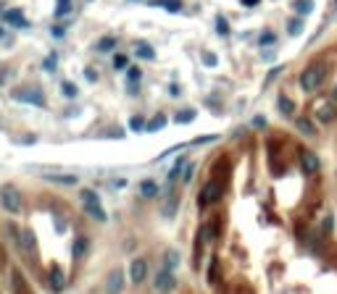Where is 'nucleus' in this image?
Returning a JSON list of instances; mask_svg holds the SVG:
<instances>
[{"mask_svg":"<svg viewBox=\"0 0 337 294\" xmlns=\"http://www.w3.org/2000/svg\"><path fill=\"white\" fill-rule=\"evenodd\" d=\"M177 286V278L172 273V268H163L158 276H156V289L158 291H168V289H174Z\"/></svg>","mask_w":337,"mask_h":294,"instance_id":"6e6552de","label":"nucleus"},{"mask_svg":"<svg viewBox=\"0 0 337 294\" xmlns=\"http://www.w3.org/2000/svg\"><path fill=\"white\" fill-rule=\"evenodd\" d=\"M287 32H290V35H293V37H295V35H300V32H303V24H300L298 19H293V21H290V24H287Z\"/></svg>","mask_w":337,"mask_h":294,"instance_id":"cd10ccee","label":"nucleus"},{"mask_svg":"<svg viewBox=\"0 0 337 294\" xmlns=\"http://www.w3.org/2000/svg\"><path fill=\"white\" fill-rule=\"evenodd\" d=\"M129 82H132V89L129 92H137V79H140V69H129Z\"/></svg>","mask_w":337,"mask_h":294,"instance_id":"c85d7f7f","label":"nucleus"},{"mask_svg":"<svg viewBox=\"0 0 337 294\" xmlns=\"http://www.w3.org/2000/svg\"><path fill=\"white\" fill-rule=\"evenodd\" d=\"M277 105H279V111H282V116H293V111H295V103L290 100V97H285V95H279V100H277Z\"/></svg>","mask_w":337,"mask_h":294,"instance_id":"f3484780","label":"nucleus"},{"mask_svg":"<svg viewBox=\"0 0 337 294\" xmlns=\"http://www.w3.org/2000/svg\"><path fill=\"white\" fill-rule=\"evenodd\" d=\"M293 8L300 13V16H308V13L314 11V0H295Z\"/></svg>","mask_w":337,"mask_h":294,"instance_id":"a211bd4d","label":"nucleus"},{"mask_svg":"<svg viewBox=\"0 0 337 294\" xmlns=\"http://www.w3.org/2000/svg\"><path fill=\"white\" fill-rule=\"evenodd\" d=\"M203 63L206 66H216L219 60H216V55H213V53H203Z\"/></svg>","mask_w":337,"mask_h":294,"instance_id":"473e14b6","label":"nucleus"},{"mask_svg":"<svg viewBox=\"0 0 337 294\" xmlns=\"http://www.w3.org/2000/svg\"><path fill=\"white\" fill-rule=\"evenodd\" d=\"M58 3H69V0H58Z\"/></svg>","mask_w":337,"mask_h":294,"instance_id":"c03bdc74","label":"nucleus"},{"mask_svg":"<svg viewBox=\"0 0 337 294\" xmlns=\"http://www.w3.org/2000/svg\"><path fill=\"white\" fill-rule=\"evenodd\" d=\"M258 0H242V6H256Z\"/></svg>","mask_w":337,"mask_h":294,"instance_id":"79ce46f5","label":"nucleus"},{"mask_svg":"<svg viewBox=\"0 0 337 294\" xmlns=\"http://www.w3.org/2000/svg\"><path fill=\"white\" fill-rule=\"evenodd\" d=\"M13 100H16V103L37 105V108H42V105H45V95H42L40 89H16V92H13Z\"/></svg>","mask_w":337,"mask_h":294,"instance_id":"39448f33","label":"nucleus"},{"mask_svg":"<svg viewBox=\"0 0 337 294\" xmlns=\"http://www.w3.org/2000/svg\"><path fill=\"white\" fill-rule=\"evenodd\" d=\"M129 129H132V132H145V121H143L140 116H134V118L129 121Z\"/></svg>","mask_w":337,"mask_h":294,"instance_id":"bb28decb","label":"nucleus"},{"mask_svg":"<svg viewBox=\"0 0 337 294\" xmlns=\"http://www.w3.org/2000/svg\"><path fill=\"white\" fill-rule=\"evenodd\" d=\"M274 40H277V37H274L271 32H266V35H261V45H271Z\"/></svg>","mask_w":337,"mask_h":294,"instance_id":"4c0bfd02","label":"nucleus"},{"mask_svg":"<svg viewBox=\"0 0 337 294\" xmlns=\"http://www.w3.org/2000/svg\"><path fill=\"white\" fill-rule=\"evenodd\" d=\"M3 21H6V24H13V26H19V29H26V26H29V21L24 19V13H21L19 8L6 11V13H3Z\"/></svg>","mask_w":337,"mask_h":294,"instance_id":"1a4fd4ad","label":"nucleus"},{"mask_svg":"<svg viewBox=\"0 0 337 294\" xmlns=\"http://www.w3.org/2000/svg\"><path fill=\"white\" fill-rule=\"evenodd\" d=\"M140 194H143V197H156V194H158V184L153 181V179H145V181L140 184Z\"/></svg>","mask_w":337,"mask_h":294,"instance_id":"2eb2a0df","label":"nucleus"},{"mask_svg":"<svg viewBox=\"0 0 337 294\" xmlns=\"http://www.w3.org/2000/svg\"><path fill=\"white\" fill-rule=\"evenodd\" d=\"M195 111H192V108H190V111H182L179 116H177V123H190V121H195Z\"/></svg>","mask_w":337,"mask_h":294,"instance_id":"b1692460","label":"nucleus"},{"mask_svg":"<svg viewBox=\"0 0 337 294\" xmlns=\"http://www.w3.org/2000/svg\"><path fill=\"white\" fill-rule=\"evenodd\" d=\"M85 252H87V239H85V237H79V239L74 242V257L79 260V257H82Z\"/></svg>","mask_w":337,"mask_h":294,"instance_id":"4be33fe9","label":"nucleus"},{"mask_svg":"<svg viewBox=\"0 0 337 294\" xmlns=\"http://www.w3.org/2000/svg\"><path fill=\"white\" fill-rule=\"evenodd\" d=\"M321 228H324V231H329V228H332V218H329V215L324 218V223H321Z\"/></svg>","mask_w":337,"mask_h":294,"instance_id":"a19ab883","label":"nucleus"},{"mask_svg":"<svg viewBox=\"0 0 337 294\" xmlns=\"http://www.w3.org/2000/svg\"><path fill=\"white\" fill-rule=\"evenodd\" d=\"M114 45H116V37H103L98 42V50L100 53H108V50H114Z\"/></svg>","mask_w":337,"mask_h":294,"instance_id":"5701e85b","label":"nucleus"},{"mask_svg":"<svg viewBox=\"0 0 337 294\" xmlns=\"http://www.w3.org/2000/svg\"><path fill=\"white\" fill-rule=\"evenodd\" d=\"M177 263H179V252L172 250V252L166 255V268H172V271H174V268H177Z\"/></svg>","mask_w":337,"mask_h":294,"instance_id":"a878e982","label":"nucleus"},{"mask_svg":"<svg viewBox=\"0 0 337 294\" xmlns=\"http://www.w3.org/2000/svg\"><path fill=\"white\" fill-rule=\"evenodd\" d=\"M332 100L337 103V84H334V89H332Z\"/></svg>","mask_w":337,"mask_h":294,"instance_id":"37998d69","label":"nucleus"},{"mask_svg":"<svg viewBox=\"0 0 337 294\" xmlns=\"http://www.w3.org/2000/svg\"><path fill=\"white\" fill-rule=\"evenodd\" d=\"M324 76H327V66L324 63H311L308 69L300 74V87H303V92H316L321 87V82H324Z\"/></svg>","mask_w":337,"mask_h":294,"instance_id":"f257e3e1","label":"nucleus"},{"mask_svg":"<svg viewBox=\"0 0 337 294\" xmlns=\"http://www.w3.org/2000/svg\"><path fill=\"white\" fill-rule=\"evenodd\" d=\"M129 278H132V284H143L148 278V263L143 257H134L129 263Z\"/></svg>","mask_w":337,"mask_h":294,"instance_id":"423d86ee","label":"nucleus"},{"mask_svg":"<svg viewBox=\"0 0 337 294\" xmlns=\"http://www.w3.org/2000/svg\"><path fill=\"white\" fill-rule=\"evenodd\" d=\"M221 192H224V181L213 179V181H208L206 187H203L201 197H198V203H201V208H206L211 203H216V200H221Z\"/></svg>","mask_w":337,"mask_h":294,"instance_id":"20e7f679","label":"nucleus"},{"mask_svg":"<svg viewBox=\"0 0 337 294\" xmlns=\"http://www.w3.org/2000/svg\"><path fill=\"white\" fill-rule=\"evenodd\" d=\"M316 118H319L321 123H332V121L337 118V111H334V105H329V103H321V105L316 108Z\"/></svg>","mask_w":337,"mask_h":294,"instance_id":"f8f14e48","label":"nucleus"},{"mask_svg":"<svg viewBox=\"0 0 337 294\" xmlns=\"http://www.w3.org/2000/svg\"><path fill=\"white\" fill-rule=\"evenodd\" d=\"M137 55L145 58V60H153L156 58V50H153L150 45H145V42H137Z\"/></svg>","mask_w":337,"mask_h":294,"instance_id":"412c9836","label":"nucleus"},{"mask_svg":"<svg viewBox=\"0 0 337 294\" xmlns=\"http://www.w3.org/2000/svg\"><path fill=\"white\" fill-rule=\"evenodd\" d=\"M79 200H82V205H85V210H87V215L90 218H95V221H108V213H105L103 208H100V197H98V192H93V189H82L79 192Z\"/></svg>","mask_w":337,"mask_h":294,"instance_id":"f03ea898","label":"nucleus"},{"mask_svg":"<svg viewBox=\"0 0 337 294\" xmlns=\"http://www.w3.org/2000/svg\"><path fill=\"white\" fill-rule=\"evenodd\" d=\"M253 126H256V129H264V126H266V118H264V116H256V118H253Z\"/></svg>","mask_w":337,"mask_h":294,"instance_id":"e433bc0d","label":"nucleus"},{"mask_svg":"<svg viewBox=\"0 0 337 294\" xmlns=\"http://www.w3.org/2000/svg\"><path fill=\"white\" fill-rule=\"evenodd\" d=\"M166 126V116H156V118H150L148 123H145V132L148 134H156V132H161Z\"/></svg>","mask_w":337,"mask_h":294,"instance_id":"4468645a","label":"nucleus"},{"mask_svg":"<svg viewBox=\"0 0 337 294\" xmlns=\"http://www.w3.org/2000/svg\"><path fill=\"white\" fill-rule=\"evenodd\" d=\"M153 6H163L168 13H179V8H182V0H156Z\"/></svg>","mask_w":337,"mask_h":294,"instance_id":"aec40b11","label":"nucleus"},{"mask_svg":"<svg viewBox=\"0 0 337 294\" xmlns=\"http://www.w3.org/2000/svg\"><path fill=\"white\" fill-rule=\"evenodd\" d=\"M42 179H48V181H55V184H66V187H71V184H76V176H55V174H42Z\"/></svg>","mask_w":337,"mask_h":294,"instance_id":"6ab92c4d","label":"nucleus"},{"mask_svg":"<svg viewBox=\"0 0 337 294\" xmlns=\"http://www.w3.org/2000/svg\"><path fill=\"white\" fill-rule=\"evenodd\" d=\"M0 203L8 213H19L21 210V194L19 189L13 187V184H6V187H0Z\"/></svg>","mask_w":337,"mask_h":294,"instance_id":"7ed1b4c3","label":"nucleus"},{"mask_svg":"<svg viewBox=\"0 0 337 294\" xmlns=\"http://www.w3.org/2000/svg\"><path fill=\"white\" fill-rule=\"evenodd\" d=\"M216 139H219L216 134H211V137H198V139H195V145H206V142H216Z\"/></svg>","mask_w":337,"mask_h":294,"instance_id":"f704fd0d","label":"nucleus"},{"mask_svg":"<svg viewBox=\"0 0 337 294\" xmlns=\"http://www.w3.org/2000/svg\"><path fill=\"white\" fill-rule=\"evenodd\" d=\"M61 92H64L66 97H76V87H74L71 82H64V84H61Z\"/></svg>","mask_w":337,"mask_h":294,"instance_id":"c756f323","label":"nucleus"},{"mask_svg":"<svg viewBox=\"0 0 337 294\" xmlns=\"http://www.w3.org/2000/svg\"><path fill=\"white\" fill-rule=\"evenodd\" d=\"M279 74H282V66H277V69H271V71H269V79H266V82H271V79H277V76H279Z\"/></svg>","mask_w":337,"mask_h":294,"instance_id":"58836bf2","label":"nucleus"},{"mask_svg":"<svg viewBox=\"0 0 337 294\" xmlns=\"http://www.w3.org/2000/svg\"><path fill=\"white\" fill-rule=\"evenodd\" d=\"M192 174H195V166H192V163H185V174H182V181H185V184H190Z\"/></svg>","mask_w":337,"mask_h":294,"instance_id":"7c9ffc66","label":"nucleus"},{"mask_svg":"<svg viewBox=\"0 0 337 294\" xmlns=\"http://www.w3.org/2000/svg\"><path fill=\"white\" fill-rule=\"evenodd\" d=\"M64 35H66V29H61V26L53 29V37H64Z\"/></svg>","mask_w":337,"mask_h":294,"instance_id":"ea45409f","label":"nucleus"},{"mask_svg":"<svg viewBox=\"0 0 337 294\" xmlns=\"http://www.w3.org/2000/svg\"><path fill=\"white\" fill-rule=\"evenodd\" d=\"M19 247H21L24 252H29V255L37 250V239H35L32 231H21V234H19Z\"/></svg>","mask_w":337,"mask_h":294,"instance_id":"ddd939ff","label":"nucleus"},{"mask_svg":"<svg viewBox=\"0 0 337 294\" xmlns=\"http://www.w3.org/2000/svg\"><path fill=\"white\" fill-rule=\"evenodd\" d=\"M50 289L53 291H64L66 289V273L61 271V266H53L50 268Z\"/></svg>","mask_w":337,"mask_h":294,"instance_id":"9d476101","label":"nucleus"},{"mask_svg":"<svg viewBox=\"0 0 337 294\" xmlns=\"http://www.w3.org/2000/svg\"><path fill=\"white\" fill-rule=\"evenodd\" d=\"M0 37H3V29H0Z\"/></svg>","mask_w":337,"mask_h":294,"instance_id":"a18cd8bd","label":"nucleus"},{"mask_svg":"<svg viewBox=\"0 0 337 294\" xmlns=\"http://www.w3.org/2000/svg\"><path fill=\"white\" fill-rule=\"evenodd\" d=\"M121 286H124V271H114L111 276H108V284H105V291L108 294H119L121 291Z\"/></svg>","mask_w":337,"mask_h":294,"instance_id":"9b49d317","label":"nucleus"},{"mask_svg":"<svg viewBox=\"0 0 337 294\" xmlns=\"http://www.w3.org/2000/svg\"><path fill=\"white\" fill-rule=\"evenodd\" d=\"M42 66H45V71H55V55H48Z\"/></svg>","mask_w":337,"mask_h":294,"instance_id":"72a5a7b5","label":"nucleus"},{"mask_svg":"<svg viewBox=\"0 0 337 294\" xmlns=\"http://www.w3.org/2000/svg\"><path fill=\"white\" fill-rule=\"evenodd\" d=\"M216 32H219L221 37H227V35H229V24H227V19H224V16H216Z\"/></svg>","mask_w":337,"mask_h":294,"instance_id":"393cba45","label":"nucleus"},{"mask_svg":"<svg viewBox=\"0 0 337 294\" xmlns=\"http://www.w3.org/2000/svg\"><path fill=\"white\" fill-rule=\"evenodd\" d=\"M114 66H116V69H124V66H127V55H116V58H114Z\"/></svg>","mask_w":337,"mask_h":294,"instance_id":"c9c22d12","label":"nucleus"},{"mask_svg":"<svg viewBox=\"0 0 337 294\" xmlns=\"http://www.w3.org/2000/svg\"><path fill=\"white\" fill-rule=\"evenodd\" d=\"M319 158H316V152H311V150H303L300 152V168H303V174H308V176H314V174H319Z\"/></svg>","mask_w":337,"mask_h":294,"instance_id":"0eeeda50","label":"nucleus"},{"mask_svg":"<svg viewBox=\"0 0 337 294\" xmlns=\"http://www.w3.org/2000/svg\"><path fill=\"white\" fill-rule=\"evenodd\" d=\"M295 126H298V132H300V134H305V137H314V134H316L314 123H311L308 118H298V121H295Z\"/></svg>","mask_w":337,"mask_h":294,"instance_id":"dca6fc26","label":"nucleus"},{"mask_svg":"<svg viewBox=\"0 0 337 294\" xmlns=\"http://www.w3.org/2000/svg\"><path fill=\"white\" fill-rule=\"evenodd\" d=\"M66 13H71V6H69V3H58L55 16H66Z\"/></svg>","mask_w":337,"mask_h":294,"instance_id":"2f4dec72","label":"nucleus"}]
</instances>
